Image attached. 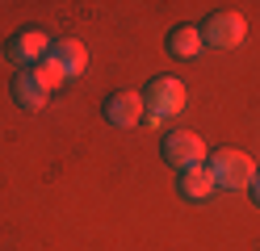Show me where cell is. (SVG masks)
<instances>
[{
    "label": "cell",
    "mask_w": 260,
    "mask_h": 251,
    "mask_svg": "<svg viewBox=\"0 0 260 251\" xmlns=\"http://www.w3.org/2000/svg\"><path fill=\"white\" fill-rule=\"evenodd\" d=\"M252 197H256V205H260V172H256V180H252Z\"/></svg>",
    "instance_id": "obj_12"
},
{
    "label": "cell",
    "mask_w": 260,
    "mask_h": 251,
    "mask_svg": "<svg viewBox=\"0 0 260 251\" xmlns=\"http://www.w3.org/2000/svg\"><path fill=\"white\" fill-rule=\"evenodd\" d=\"M29 71H34V76H38V80H42V84H46V88H51V92L68 84V76H63V67H59V63H55L51 55H46L42 63H34V67H29Z\"/></svg>",
    "instance_id": "obj_11"
},
{
    "label": "cell",
    "mask_w": 260,
    "mask_h": 251,
    "mask_svg": "<svg viewBox=\"0 0 260 251\" xmlns=\"http://www.w3.org/2000/svg\"><path fill=\"white\" fill-rule=\"evenodd\" d=\"M202 46H206V38H202L198 25H176V29L168 33V50H172L176 59H198Z\"/></svg>",
    "instance_id": "obj_10"
},
{
    "label": "cell",
    "mask_w": 260,
    "mask_h": 251,
    "mask_svg": "<svg viewBox=\"0 0 260 251\" xmlns=\"http://www.w3.org/2000/svg\"><path fill=\"white\" fill-rule=\"evenodd\" d=\"M105 117H109V126H139L143 117H147V105H143V92L135 88H118V92H109L105 96Z\"/></svg>",
    "instance_id": "obj_6"
},
{
    "label": "cell",
    "mask_w": 260,
    "mask_h": 251,
    "mask_svg": "<svg viewBox=\"0 0 260 251\" xmlns=\"http://www.w3.org/2000/svg\"><path fill=\"white\" fill-rule=\"evenodd\" d=\"M206 167L214 172V184H218V189H231V193L252 189V180H256V172H260L248 151H231V147H226V151H214Z\"/></svg>",
    "instance_id": "obj_2"
},
{
    "label": "cell",
    "mask_w": 260,
    "mask_h": 251,
    "mask_svg": "<svg viewBox=\"0 0 260 251\" xmlns=\"http://www.w3.org/2000/svg\"><path fill=\"white\" fill-rule=\"evenodd\" d=\"M51 59L63 67V76H68V84H72V80H80V76H84V67H88V46L80 42V38L51 42Z\"/></svg>",
    "instance_id": "obj_7"
},
{
    "label": "cell",
    "mask_w": 260,
    "mask_h": 251,
    "mask_svg": "<svg viewBox=\"0 0 260 251\" xmlns=\"http://www.w3.org/2000/svg\"><path fill=\"white\" fill-rule=\"evenodd\" d=\"M143 105H147V117H143V122L159 126L164 117H181V113H185L189 88H185L176 76H155V80L147 84V92H143Z\"/></svg>",
    "instance_id": "obj_1"
},
{
    "label": "cell",
    "mask_w": 260,
    "mask_h": 251,
    "mask_svg": "<svg viewBox=\"0 0 260 251\" xmlns=\"http://www.w3.org/2000/svg\"><path fill=\"white\" fill-rule=\"evenodd\" d=\"M164 163H172L176 172H189V167H202L210 155H206V142H202V134H193V130H172L164 134Z\"/></svg>",
    "instance_id": "obj_3"
},
{
    "label": "cell",
    "mask_w": 260,
    "mask_h": 251,
    "mask_svg": "<svg viewBox=\"0 0 260 251\" xmlns=\"http://www.w3.org/2000/svg\"><path fill=\"white\" fill-rule=\"evenodd\" d=\"M46 55H51V38H46L42 29H21V33H13L9 46H5V59L13 67H21V71H29V67L42 63Z\"/></svg>",
    "instance_id": "obj_4"
},
{
    "label": "cell",
    "mask_w": 260,
    "mask_h": 251,
    "mask_svg": "<svg viewBox=\"0 0 260 251\" xmlns=\"http://www.w3.org/2000/svg\"><path fill=\"white\" fill-rule=\"evenodd\" d=\"M202 38H206V46L235 50V46H243V38H248V21H243L239 13H210V21L202 25Z\"/></svg>",
    "instance_id": "obj_5"
},
{
    "label": "cell",
    "mask_w": 260,
    "mask_h": 251,
    "mask_svg": "<svg viewBox=\"0 0 260 251\" xmlns=\"http://www.w3.org/2000/svg\"><path fill=\"white\" fill-rule=\"evenodd\" d=\"M214 172L202 163V167H189V172H181V197L185 201H206V197H214Z\"/></svg>",
    "instance_id": "obj_9"
},
{
    "label": "cell",
    "mask_w": 260,
    "mask_h": 251,
    "mask_svg": "<svg viewBox=\"0 0 260 251\" xmlns=\"http://www.w3.org/2000/svg\"><path fill=\"white\" fill-rule=\"evenodd\" d=\"M13 100L34 113V109H42L46 100H51V88H46L34 71H21V76H13Z\"/></svg>",
    "instance_id": "obj_8"
}]
</instances>
